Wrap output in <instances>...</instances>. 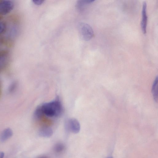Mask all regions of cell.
I'll use <instances>...</instances> for the list:
<instances>
[{"label":"cell","instance_id":"obj_1","mask_svg":"<svg viewBox=\"0 0 158 158\" xmlns=\"http://www.w3.org/2000/svg\"><path fill=\"white\" fill-rule=\"evenodd\" d=\"M43 115L51 118L60 116L63 112V108L58 97L51 102H45L40 106Z\"/></svg>","mask_w":158,"mask_h":158},{"label":"cell","instance_id":"obj_2","mask_svg":"<svg viewBox=\"0 0 158 158\" xmlns=\"http://www.w3.org/2000/svg\"><path fill=\"white\" fill-rule=\"evenodd\" d=\"M78 29L81 38L85 41H89L93 37L94 33L91 27L88 24L80 22L78 24Z\"/></svg>","mask_w":158,"mask_h":158},{"label":"cell","instance_id":"obj_3","mask_svg":"<svg viewBox=\"0 0 158 158\" xmlns=\"http://www.w3.org/2000/svg\"><path fill=\"white\" fill-rule=\"evenodd\" d=\"M65 127L67 131L74 134L78 133L81 128L79 122L75 118H69L67 120Z\"/></svg>","mask_w":158,"mask_h":158},{"label":"cell","instance_id":"obj_4","mask_svg":"<svg viewBox=\"0 0 158 158\" xmlns=\"http://www.w3.org/2000/svg\"><path fill=\"white\" fill-rule=\"evenodd\" d=\"M14 7L13 1L8 0H0V15H6L10 13Z\"/></svg>","mask_w":158,"mask_h":158},{"label":"cell","instance_id":"obj_5","mask_svg":"<svg viewBox=\"0 0 158 158\" xmlns=\"http://www.w3.org/2000/svg\"><path fill=\"white\" fill-rule=\"evenodd\" d=\"M142 21L141 25L142 31L144 34L146 33L148 17L147 15V3L144 1L143 2L142 12Z\"/></svg>","mask_w":158,"mask_h":158},{"label":"cell","instance_id":"obj_6","mask_svg":"<svg viewBox=\"0 0 158 158\" xmlns=\"http://www.w3.org/2000/svg\"><path fill=\"white\" fill-rule=\"evenodd\" d=\"M53 133V131L52 128L47 126L41 127L39 131V135L44 138L50 137L52 135Z\"/></svg>","mask_w":158,"mask_h":158},{"label":"cell","instance_id":"obj_7","mask_svg":"<svg viewBox=\"0 0 158 158\" xmlns=\"http://www.w3.org/2000/svg\"><path fill=\"white\" fill-rule=\"evenodd\" d=\"M9 55L5 51L0 52V71L4 69L6 66L8 62Z\"/></svg>","mask_w":158,"mask_h":158},{"label":"cell","instance_id":"obj_8","mask_svg":"<svg viewBox=\"0 0 158 158\" xmlns=\"http://www.w3.org/2000/svg\"><path fill=\"white\" fill-rule=\"evenodd\" d=\"M13 134V131L10 128L4 129L1 133L0 140L2 142H4L11 138Z\"/></svg>","mask_w":158,"mask_h":158},{"label":"cell","instance_id":"obj_9","mask_svg":"<svg viewBox=\"0 0 158 158\" xmlns=\"http://www.w3.org/2000/svg\"><path fill=\"white\" fill-rule=\"evenodd\" d=\"M94 1V0H79L77 2L76 7L78 10H81L86 5L90 4Z\"/></svg>","mask_w":158,"mask_h":158},{"label":"cell","instance_id":"obj_10","mask_svg":"<svg viewBox=\"0 0 158 158\" xmlns=\"http://www.w3.org/2000/svg\"><path fill=\"white\" fill-rule=\"evenodd\" d=\"M158 77H156L153 83L152 88V93L154 100L156 102L158 101Z\"/></svg>","mask_w":158,"mask_h":158},{"label":"cell","instance_id":"obj_11","mask_svg":"<svg viewBox=\"0 0 158 158\" xmlns=\"http://www.w3.org/2000/svg\"><path fill=\"white\" fill-rule=\"evenodd\" d=\"M43 115L40 106H39L37 107L34 111V117L35 119L39 120L41 118Z\"/></svg>","mask_w":158,"mask_h":158},{"label":"cell","instance_id":"obj_12","mask_svg":"<svg viewBox=\"0 0 158 158\" xmlns=\"http://www.w3.org/2000/svg\"><path fill=\"white\" fill-rule=\"evenodd\" d=\"M64 148L65 146L63 144L61 143H58L54 145V150L57 153H60L64 151Z\"/></svg>","mask_w":158,"mask_h":158},{"label":"cell","instance_id":"obj_13","mask_svg":"<svg viewBox=\"0 0 158 158\" xmlns=\"http://www.w3.org/2000/svg\"><path fill=\"white\" fill-rule=\"evenodd\" d=\"M18 85L16 81H13L9 85L8 88V91L10 93H13L16 90Z\"/></svg>","mask_w":158,"mask_h":158},{"label":"cell","instance_id":"obj_14","mask_svg":"<svg viewBox=\"0 0 158 158\" xmlns=\"http://www.w3.org/2000/svg\"><path fill=\"white\" fill-rule=\"evenodd\" d=\"M6 28V24L3 22H0V35L2 34Z\"/></svg>","mask_w":158,"mask_h":158},{"label":"cell","instance_id":"obj_15","mask_svg":"<svg viewBox=\"0 0 158 158\" xmlns=\"http://www.w3.org/2000/svg\"><path fill=\"white\" fill-rule=\"evenodd\" d=\"M33 3L37 5H40L42 4L44 2L43 0H33Z\"/></svg>","mask_w":158,"mask_h":158},{"label":"cell","instance_id":"obj_16","mask_svg":"<svg viewBox=\"0 0 158 158\" xmlns=\"http://www.w3.org/2000/svg\"><path fill=\"white\" fill-rule=\"evenodd\" d=\"M4 156V153L0 151V158H3Z\"/></svg>","mask_w":158,"mask_h":158},{"label":"cell","instance_id":"obj_17","mask_svg":"<svg viewBox=\"0 0 158 158\" xmlns=\"http://www.w3.org/2000/svg\"><path fill=\"white\" fill-rule=\"evenodd\" d=\"M37 158H48V156H38Z\"/></svg>","mask_w":158,"mask_h":158},{"label":"cell","instance_id":"obj_18","mask_svg":"<svg viewBox=\"0 0 158 158\" xmlns=\"http://www.w3.org/2000/svg\"><path fill=\"white\" fill-rule=\"evenodd\" d=\"M1 81H0V94L1 93Z\"/></svg>","mask_w":158,"mask_h":158},{"label":"cell","instance_id":"obj_19","mask_svg":"<svg viewBox=\"0 0 158 158\" xmlns=\"http://www.w3.org/2000/svg\"><path fill=\"white\" fill-rule=\"evenodd\" d=\"M106 158H113V157H107Z\"/></svg>","mask_w":158,"mask_h":158},{"label":"cell","instance_id":"obj_20","mask_svg":"<svg viewBox=\"0 0 158 158\" xmlns=\"http://www.w3.org/2000/svg\"><path fill=\"white\" fill-rule=\"evenodd\" d=\"M0 18H1V17H0Z\"/></svg>","mask_w":158,"mask_h":158}]
</instances>
